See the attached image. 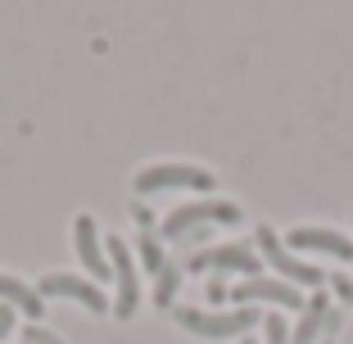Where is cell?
<instances>
[{
    "label": "cell",
    "mask_w": 353,
    "mask_h": 344,
    "mask_svg": "<svg viewBox=\"0 0 353 344\" xmlns=\"http://www.w3.org/2000/svg\"><path fill=\"white\" fill-rule=\"evenodd\" d=\"M208 222H213V227H236L240 209L231 199H190V204H176L163 222V240H181L186 231L208 227Z\"/></svg>",
    "instance_id": "cell-1"
},
{
    "label": "cell",
    "mask_w": 353,
    "mask_h": 344,
    "mask_svg": "<svg viewBox=\"0 0 353 344\" xmlns=\"http://www.w3.org/2000/svg\"><path fill=\"white\" fill-rule=\"evenodd\" d=\"M263 317L259 308H236V313H204V308H176V326H186L190 335H204V340H231V335L254 331Z\"/></svg>",
    "instance_id": "cell-2"
},
{
    "label": "cell",
    "mask_w": 353,
    "mask_h": 344,
    "mask_svg": "<svg viewBox=\"0 0 353 344\" xmlns=\"http://www.w3.org/2000/svg\"><path fill=\"white\" fill-rule=\"evenodd\" d=\"M104 250H109V272H114L118 281V299H114V317H136V308H141V276H136V259L132 250H127L118 236L104 240Z\"/></svg>",
    "instance_id": "cell-3"
},
{
    "label": "cell",
    "mask_w": 353,
    "mask_h": 344,
    "mask_svg": "<svg viewBox=\"0 0 353 344\" xmlns=\"http://www.w3.org/2000/svg\"><path fill=\"white\" fill-rule=\"evenodd\" d=\"M172 186L213 190V172H204V168H190V163H159V168L136 172V195H154V190H172Z\"/></svg>",
    "instance_id": "cell-4"
},
{
    "label": "cell",
    "mask_w": 353,
    "mask_h": 344,
    "mask_svg": "<svg viewBox=\"0 0 353 344\" xmlns=\"http://www.w3.org/2000/svg\"><path fill=\"white\" fill-rule=\"evenodd\" d=\"M259 254H263V259H268L290 285H312V290H317V285H326L322 267H312V263H303V259H290V254H285V245H281V236H276L272 227H259Z\"/></svg>",
    "instance_id": "cell-5"
},
{
    "label": "cell",
    "mask_w": 353,
    "mask_h": 344,
    "mask_svg": "<svg viewBox=\"0 0 353 344\" xmlns=\"http://www.w3.org/2000/svg\"><path fill=\"white\" fill-rule=\"evenodd\" d=\"M263 259L250 245H218V250H199L195 259H186L181 272H240V276H259Z\"/></svg>",
    "instance_id": "cell-6"
},
{
    "label": "cell",
    "mask_w": 353,
    "mask_h": 344,
    "mask_svg": "<svg viewBox=\"0 0 353 344\" xmlns=\"http://www.w3.org/2000/svg\"><path fill=\"white\" fill-rule=\"evenodd\" d=\"M231 299L245 303V308H250V303H281V308H290V313H303V308H308V299H303L290 281H268V276H240Z\"/></svg>",
    "instance_id": "cell-7"
},
{
    "label": "cell",
    "mask_w": 353,
    "mask_h": 344,
    "mask_svg": "<svg viewBox=\"0 0 353 344\" xmlns=\"http://www.w3.org/2000/svg\"><path fill=\"white\" fill-rule=\"evenodd\" d=\"M37 294H63V299H77L82 308H91V313H109V308H114L95 281L68 276V272H50V276H41V290H37Z\"/></svg>",
    "instance_id": "cell-8"
},
{
    "label": "cell",
    "mask_w": 353,
    "mask_h": 344,
    "mask_svg": "<svg viewBox=\"0 0 353 344\" xmlns=\"http://www.w3.org/2000/svg\"><path fill=\"white\" fill-rule=\"evenodd\" d=\"M73 240H77V259H82V267L91 272V281L114 276V272H109V259H104V250H100V231H95L91 213H82V218L73 222Z\"/></svg>",
    "instance_id": "cell-9"
},
{
    "label": "cell",
    "mask_w": 353,
    "mask_h": 344,
    "mask_svg": "<svg viewBox=\"0 0 353 344\" xmlns=\"http://www.w3.org/2000/svg\"><path fill=\"white\" fill-rule=\"evenodd\" d=\"M285 245H290V250L331 254V259H353V245L340 231H326V227H294V231H285Z\"/></svg>",
    "instance_id": "cell-10"
},
{
    "label": "cell",
    "mask_w": 353,
    "mask_h": 344,
    "mask_svg": "<svg viewBox=\"0 0 353 344\" xmlns=\"http://www.w3.org/2000/svg\"><path fill=\"white\" fill-rule=\"evenodd\" d=\"M0 303H10V308H19V313H28L32 322L46 313V299L32 285H23V281H14V276H0Z\"/></svg>",
    "instance_id": "cell-11"
},
{
    "label": "cell",
    "mask_w": 353,
    "mask_h": 344,
    "mask_svg": "<svg viewBox=\"0 0 353 344\" xmlns=\"http://www.w3.org/2000/svg\"><path fill=\"white\" fill-rule=\"evenodd\" d=\"M326 294H312L308 299V308H303V322H299V331L290 335V344H317V335H322V322H326Z\"/></svg>",
    "instance_id": "cell-12"
},
{
    "label": "cell",
    "mask_w": 353,
    "mask_h": 344,
    "mask_svg": "<svg viewBox=\"0 0 353 344\" xmlns=\"http://www.w3.org/2000/svg\"><path fill=\"white\" fill-rule=\"evenodd\" d=\"M136 250H141V267L150 272V276H159V272L168 267V254H163V240L154 236V231H141V240H136Z\"/></svg>",
    "instance_id": "cell-13"
},
{
    "label": "cell",
    "mask_w": 353,
    "mask_h": 344,
    "mask_svg": "<svg viewBox=\"0 0 353 344\" xmlns=\"http://www.w3.org/2000/svg\"><path fill=\"white\" fill-rule=\"evenodd\" d=\"M176 290H181V267H176V263H168V267L154 276V303H159V308H172Z\"/></svg>",
    "instance_id": "cell-14"
},
{
    "label": "cell",
    "mask_w": 353,
    "mask_h": 344,
    "mask_svg": "<svg viewBox=\"0 0 353 344\" xmlns=\"http://www.w3.org/2000/svg\"><path fill=\"white\" fill-rule=\"evenodd\" d=\"M263 331H268V344H290V335H285V317H281V313L263 317Z\"/></svg>",
    "instance_id": "cell-15"
},
{
    "label": "cell",
    "mask_w": 353,
    "mask_h": 344,
    "mask_svg": "<svg viewBox=\"0 0 353 344\" xmlns=\"http://www.w3.org/2000/svg\"><path fill=\"white\" fill-rule=\"evenodd\" d=\"M23 344H68V340H59V335L46 331V326H28V331H23Z\"/></svg>",
    "instance_id": "cell-16"
},
{
    "label": "cell",
    "mask_w": 353,
    "mask_h": 344,
    "mask_svg": "<svg viewBox=\"0 0 353 344\" xmlns=\"http://www.w3.org/2000/svg\"><path fill=\"white\" fill-rule=\"evenodd\" d=\"M132 222H136V227H141V231H154V213H150L145 204H141V199H136V204H132Z\"/></svg>",
    "instance_id": "cell-17"
},
{
    "label": "cell",
    "mask_w": 353,
    "mask_h": 344,
    "mask_svg": "<svg viewBox=\"0 0 353 344\" xmlns=\"http://www.w3.org/2000/svg\"><path fill=\"white\" fill-rule=\"evenodd\" d=\"M331 290L344 294V303H353V276H344V272H340V276H331Z\"/></svg>",
    "instance_id": "cell-18"
},
{
    "label": "cell",
    "mask_w": 353,
    "mask_h": 344,
    "mask_svg": "<svg viewBox=\"0 0 353 344\" xmlns=\"http://www.w3.org/2000/svg\"><path fill=\"white\" fill-rule=\"evenodd\" d=\"M208 299H213V303H222V299H231V290H222V281H208Z\"/></svg>",
    "instance_id": "cell-19"
},
{
    "label": "cell",
    "mask_w": 353,
    "mask_h": 344,
    "mask_svg": "<svg viewBox=\"0 0 353 344\" xmlns=\"http://www.w3.org/2000/svg\"><path fill=\"white\" fill-rule=\"evenodd\" d=\"M245 344H254V340H245Z\"/></svg>",
    "instance_id": "cell-20"
}]
</instances>
